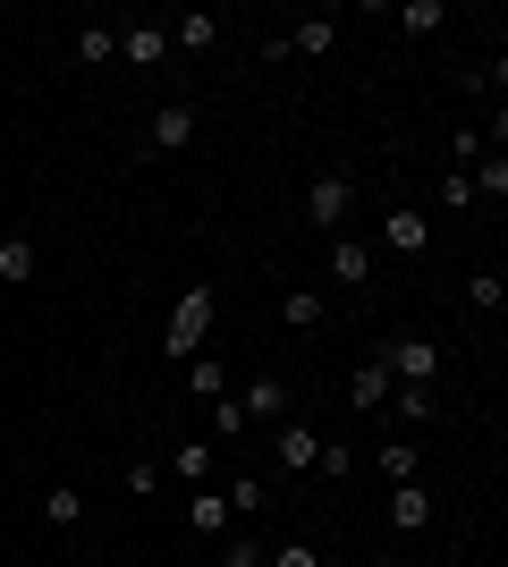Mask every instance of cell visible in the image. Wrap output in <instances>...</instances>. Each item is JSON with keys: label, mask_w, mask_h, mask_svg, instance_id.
<instances>
[{"label": "cell", "mask_w": 508, "mask_h": 567, "mask_svg": "<svg viewBox=\"0 0 508 567\" xmlns=\"http://www.w3.org/2000/svg\"><path fill=\"white\" fill-rule=\"evenodd\" d=\"M212 313H220V288H178V306H169V322H162V355L169 364H195L204 355V339H212Z\"/></svg>", "instance_id": "obj_1"}, {"label": "cell", "mask_w": 508, "mask_h": 567, "mask_svg": "<svg viewBox=\"0 0 508 567\" xmlns=\"http://www.w3.org/2000/svg\"><path fill=\"white\" fill-rule=\"evenodd\" d=\"M382 373L390 381H407V390H433V373H440V348H433V339H390V348H382Z\"/></svg>", "instance_id": "obj_2"}, {"label": "cell", "mask_w": 508, "mask_h": 567, "mask_svg": "<svg viewBox=\"0 0 508 567\" xmlns=\"http://www.w3.org/2000/svg\"><path fill=\"white\" fill-rule=\"evenodd\" d=\"M348 204H356V187H348L339 169H322L314 187H305V220H314V229H339V220H348Z\"/></svg>", "instance_id": "obj_3"}, {"label": "cell", "mask_w": 508, "mask_h": 567, "mask_svg": "<svg viewBox=\"0 0 508 567\" xmlns=\"http://www.w3.org/2000/svg\"><path fill=\"white\" fill-rule=\"evenodd\" d=\"M322 60V51H339V18H297L289 34H280V43H271V60Z\"/></svg>", "instance_id": "obj_4"}, {"label": "cell", "mask_w": 508, "mask_h": 567, "mask_svg": "<svg viewBox=\"0 0 508 567\" xmlns=\"http://www.w3.org/2000/svg\"><path fill=\"white\" fill-rule=\"evenodd\" d=\"M195 144V102H162L145 127V153H187Z\"/></svg>", "instance_id": "obj_5"}, {"label": "cell", "mask_w": 508, "mask_h": 567, "mask_svg": "<svg viewBox=\"0 0 508 567\" xmlns=\"http://www.w3.org/2000/svg\"><path fill=\"white\" fill-rule=\"evenodd\" d=\"M238 406H246V424H289V381H280V373H255Z\"/></svg>", "instance_id": "obj_6"}, {"label": "cell", "mask_w": 508, "mask_h": 567, "mask_svg": "<svg viewBox=\"0 0 508 567\" xmlns=\"http://www.w3.org/2000/svg\"><path fill=\"white\" fill-rule=\"evenodd\" d=\"M120 60L162 69V60H169V25H120Z\"/></svg>", "instance_id": "obj_7"}, {"label": "cell", "mask_w": 508, "mask_h": 567, "mask_svg": "<svg viewBox=\"0 0 508 567\" xmlns=\"http://www.w3.org/2000/svg\"><path fill=\"white\" fill-rule=\"evenodd\" d=\"M390 525H398V534H424V525H433V499H424V483H390Z\"/></svg>", "instance_id": "obj_8"}, {"label": "cell", "mask_w": 508, "mask_h": 567, "mask_svg": "<svg viewBox=\"0 0 508 567\" xmlns=\"http://www.w3.org/2000/svg\"><path fill=\"white\" fill-rule=\"evenodd\" d=\"M212 43H220V18H204V9L169 18V51H212Z\"/></svg>", "instance_id": "obj_9"}, {"label": "cell", "mask_w": 508, "mask_h": 567, "mask_svg": "<svg viewBox=\"0 0 508 567\" xmlns=\"http://www.w3.org/2000/svg\"><path fill=\"white\" fill-rule=\"evenodd\" d=\"M424 237H433V229H424V213H415V204H398V213L382 220V246H390V255H424Z\"/></svg>", "instance_id": "obj_10"}, {"label": "cell", "mask_w": 508, "mask_h": 567, "mask_svg": "<svg viewBox=\"0 0 508 567\" xmlns=\"http://www.w3.org/2000/svg\"><path fill=\"white\" fill-rule=\"evenodd\" d=\"M331 271L348 288H364V280H373V246H364V237H331Z\"/></svg>", "instance_id": "obj_11"}, {"label": "cell", "mask_w": 508, "mask_h": 567, "mask_svg": "<svg viewBox=\"0 0 508 567\" xmlns=\"http://www.w3.org/2000/svg\"><path fill=\"white\" fill-rule=\"evenodd\" d=\"M34 271H43V255H34V237H0V280H9V288H25Z\"/></svg>", "instance_id": "obj_12"}, {"label": "cell", "mask_w": 508, "mask_h": 567, "mask_svg": "<svg viewBox=\"0 0 508 567\" xmlns=\"http://www.w3.org/2000/svg\"><path fill=\"white\" fill-rule=\"evenodd\" d=\"M390 390H398V381L382 373V355H373V364H356V381H348V399H356V415H373V406H382Z\"/></svg>", "instance_id": "obj_13"}, {"label": "cell", "mask_w": 508, "mask_h": 567, "mask_svg": "<svg viewBox=\"0 0 508 567\" xmlns=\"http://www.w3.org/2000/svg\"><path fill=\"white\" fill-rule=\"evenodd\" d=\"M271 441H280V466H289V474H305V466H314V450H322V432H305V424H280Z\"/></svg>", "instance_id": "obj_14"}, {"label": "cell", "mask_w": 508, "mask_h": 567, "mask_svg": "<svg viewBox=\"0 0 508 567\" xmlns=\"http://www.w3.org/2000/svg\"><path fill=\"white\" fill-rule=\"evenodd\" d=\"M373 466H382V483H415V466H424V450H415L407 432H398V441H382V457H373Z\"/></svg>", "instance_id": "obj_15"}, {"label": "cell", "mask_w": 508, "mask_h": 567, "mask_svg": "<svg viewBox=\"0 0 508 567\" xmlns=\"http://www.w3.org/2000/svg\"><path fill=\"white\" fill-rule=\"evenodd\" d=\"M220 525H229V499H220V492H195V499H187V534H204V543H212Z\"/></svg>", "instance_id": "obj_16"}, {"label": "cell", "mask_w": 508, "mask_h": 567, "mask_svg": "<svg viewBox=\"0 0 508 567\" xmlns=\"http://www.w3.org/2000/svg\"><path fill=\"white\" fill-rule=\"evenodd\" d=\"M43 517L60 525V534H76V525H85V492H76V483H60V492H43Z\"/></svg>", "instance_id": "obj_17"}, {"label": "cell", "mask_w": 508, "mask_h": 567, "mask_svg": "<svg viewBox=\"0 0 508 567\" xmlns=\"http://www.w3.org/2000/svg\"><path fill=\"white\" fill-rule=\"evenodd\" d=\"M169 474H178V483H204V474H212V441H178V450H169Z\"/></svg>", "instance_id": "obj_18"}, {"label": "cell", "mask_w": 508, "mask_h": 567, "mask_svg": "<svg viewBox=\"0 0 508 567\" xmlns=\"http://www.w3.org/2000/svg\"><path fill=\"white\" fill-rule=\"evenodd\" d=\"M466 306H484V313H500V306H508V280H500V262H484V271L466 280Z\"/></svg>", "instance_id": "obj_19"}, {"label": "cell", "mask_w": 508, "mask_h": 567, "mask_svg": "<svg viewBox=\"0 0 508 567\" xmlns=\"http://www.w3.org/2000/svg\"><path fill=\"white\" fill-rule=\"evenodd\" d=\"M76 60H85V69L120 60V25H85V34H76Z\"/></svg>", "instance_id": "obj_20"}, {"label": "cell", "mask_w": 508, "mask_h": 567, "mask_svg": "<svg viewBox=\"0 0 508 567\" xmlns=\"http://www.w3.org/2000/svg\"><path fill=\"white\" fill-rule=\"evenodd\" d=\"M390 415H398V424H433V390H407V381H398V390H390Z\"/></svg>", "instance_id": "obj_21"}, {"label": "cell", "mask_w": 508, "mask_h": 567, "mask_svg": "<svg viewBox=\"0 0 508 567\" xmlns=\"http://www.w3.org/2000/svg\"><path fill=\"white\" fill-rule=\"evenodd\" d=\"M314 474H331V483H348V474H356V450H348V441H322V450H314Z\"/></svg>", "instance_id": "obj_22"}, {"label": "cell", "mask_w": 508, "mask_h": 567, "mask_svg": "<svg viewBox=\"0 0 508 567\" xmlns=\"http://www.w3.org/2000/svg\"><path fill=\"white\" fill-rule=\"evenodd\" d=\"M398 25H407V34H433V25H449V9H440V0H407Z\"/></svg>", "instance_id": "obj_23"}, {"label": "cell", "mask_w": 508, "mask_h": 567, "mask_svg": "<svg viewBox=\"0 0 508 567\" xmlns=\"http://www.w3.org/2000/svg\"><path fill=\"white\" fill-rule=\"evenodd\" d=\"M322 322H331L322 297H289V331H322Z\"/></svg>", "instance_id": "obj_24"}, {"label": "cell", "mask_w": 508, "mask_h": 567, "mask_svg": "<svg viewBox=\"0 0 508 567\" xmlns=\"http://www.w3.org/2000/svg\"><path fill=\"white\" fill-rule=\"evenodd\" d=\"M220 567H271L263 543H246V534H229V550H220Z\"/></svg>", "instance_id": "obj_25"}, {"label": "cell", "mask_w": 508, "mask_h": 567, "mask_svg": "<svg viewBox=\"0 0 508 567\" xmlns=\"http://www.w3.org/2000/svg\"><path fill=\"white\" fill-rule=\"evenodd\" d=\"M255 508H263V483H255V474H238V483H229V517H255Z\"/></svg>", "instance_id": "obj_26"}, {"label": "cell", "mask_w": 508, "mask_h": 567, "mask_svg": "<svg viewBox=\"0 0 508 567\" xmlns=\"http://www.w3.org/2000/svg\"><path fill=\"white\" fill-rule=\"evenodd\" d=\"M271 567H322V550H314V543H297V534H289V543L271 550Z\"/></svg>", "instance_id": "obj_27"}, {"label": "cell", "mask_w": 508, "mask_h": 567, "mask_svg": "<svg viewBox=\"0 0 508 567\" xmlns=\"http://www.w3.org/2000/svg\"><path fill=\"white\" fill-rule=\"evenodd\" d=\"M440 204H449V213H466V204H475V178H466V169H449V178H440Z\"/></svg>", "instance_id": "obj_28"}, {"label": "cell", "mask_w": 508, "mask_h": 567, "mask_svg": "<svg viewBox=\"0 0 508 567\" xmlns=\"http://www.w3.org/2000/svg\"><path fill=\"white\" fill-rule=\"evenodd\" d=\"M187 390H195V399H220V364H204V355H195V364H187Z\"/></svg>", "instance_id": "obj_29"}, {"label": "cell", "mask_w": 508, "mask_h": 567, "mask_svg": "<svg viewBox=\"0 0 508 567\" xmlns=\"http://www.w3.org/2000/svg\"><path fill=\"white\" fill-rule=\"evenodd\" d=\"M373 567H398V559H373Z\"/></svg>", "instance_id": "obj_30"}]
</instances>
